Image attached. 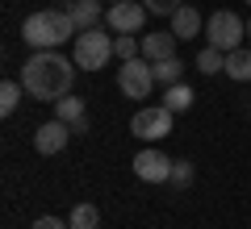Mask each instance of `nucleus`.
I'll return each mask as SVG.
<instances>
[{
  "mask_svg": "<svg viewBox=\"0 0 251 229\" xmlns=\"http://www.w3.org/2000/svg\"><path fill=\"white\" fill-rule=\"evenodd\" d=\"M72 83H75V59H63L59 50H34L21 67L25 96L46 100V104H59L63 96H72Z\"/></svg>",
  "mask_w": 251,
  "mask_h": 229,
  "instance_id": "obj_1",
  "label": "nucleus"
},
{
  "mask_svg": "<svg viewBox=\"0 0 251 229\" xmlns=\"http://www.w3.org/2000/svg\"><path fill=\"white\" fill-rule=\"evenodd\" d=\"M80 29H75L72 13L67 9H38L25 17V25H21V38H25V46H34V50H59L67 38H75Z\"/></svg>",
  "mask_w": 251,
  "mask_h": 229,
  "instance_id": "obj_2",
  "label": "nucleus"
},
{
  "mask_svg": "<svg viewBox=\"0 0 251 229\" xmlns=\"http://www.w3.org/2000/svg\"><path fill=\"white\" fill-rule=\"evenodd\" d=\"M113 38L117 34H105V29H84V34L72 38V59L80 71H100L109 59H113Z\"/></svg>",
  "mask_w": 251,
  "mask_h": 229,
  "instance_id": "obj_3",
  "label": "nucleus"
},
{
  "mask_svg": "<svg viewBox=\"0 0 251 229\" xmlns=\"http://www.w3.org/2000/svg\"><path fill=\"white\" fill-rule=\"evenodd\" d=\"M205 38H209L214 50L230 54V50H239L243 38H247V21H243L239 13H230V9H218V13L205 17Z\"/></svg>",
  "mask_w": 251,
  "mask_h": 229,
  "instance_id": "obj_4",
  "label": "nucleus"
},
{
  "mask_svg": "<svg viewBox=\"0 0 251 229\" xmlns=\"http://www.w3.org/2000/svg\"><path fill=\"white\" fill-rule=\"evenodd\" d=\"M117 88H122V96L126 100H147L155 92V62L151 59H130V62H122L117 67Z\"/></svg>",
  "mask_w": 251,
  "mask_h": 229,
  "instance_id": "obj_5",
  "label": "nucleus"
},
{
  "mask_svg": "<svg viewBox=\"0 0 251 229\" xmlns=\"http://www.w3.org/2000/svg\"><path fill=\"white\" fill-rule=\"evenodd\" d=\"M172 121H176V113L163 104H143L134 117H130V133L143 142H163L172 133Z\"/></svg>",
  "mask_w": 251,
  "mask_h": 229,
  "instance_id": "obj_6",
  "label": "nucleus"
},
{
  "mask_svg": "<svg viewBox=\"0 0 251 229\" xmlns=\"http://www.w3.org/2000/svg\"><path fill=\"white\" fill-rule=\"evenodd\" d=\"M147 17H151V9H147L143 0H122V4H109L105 25L113 29V34H143Z\"/></svg>",
  "mask_w": 251,
  "mask_h": 229,
  "instance_id": "obj_7",
  "label": "nucleus"
},
{
  "mask_svg": "<svg viewBox=\"0 0 251 229\" xmlns=\"http://www.w3.org/2000/svg\"><path fill=\"white\" fill-rule=\"evenodd\" d=\"M172 163H176V159H168L163 150L147 146V150H138V154H134L130 167H134V175L143 179V184H168V179H172Z\"/></svg>",
  "mask_w": 251,
  "mask_h": 229,
  "instance_id": "obj_8",
  "label": "nucleus"
},
{
  "mask_svg": "<svg viewBox=\"0 0 251 229\" xmlns=\"http://www.w3.org/2000/svg\"><path fill=\"white\" fill-rule=\"evenodd\" d=\"M67 142H72V125H63L59 117L34 129V150H38V154H46V159H50V154H59Z\"/></svg>",
  "mask_w": 251,
  "mask_h": 229,
  "instance_id": "obj_9",
  "label": "nucleus"
},
{
  "mask_svg": "<svg viewBox=\"0 0 251 229\" xmlns=\"http://www.w3.org/2000/svg\"><path fill=\"white\" fill-rule=\"evenodd\" d=\"M168 21H172V34H176L180 42H193L197 34H205V17H201L193 4H180V9L172 13Z\"/></svg>",
  "mask_w": 251,
  "mask_h": 229,
  "instance_id": "obj_10",
  "label": "nucleus"
},
{
  "mask_svg": "<svg viewBox=\"0 0 251 229\" xmlns=\"http://www.w3.org/2000/svg\"><path fill=\"white\" fill-rule=\"evenodd\" d=\"M63 9L72 13V21H75V29H97L100 21H105V13L109 9H100V0H63Z\"/></svg>",
  "mask_w": 251,
  "mask_h": 229,
  "instance_id": "obj_11",
  "label": "nucleus"
},
{
  "mask_svg": "<svg viewBox=\"0 0 251 229\" xmlns=\"http://www.w3.org/2000/svg\"><path fill=\"white\" fill-rule=\"evenodd\" d=\"M54 117H59L63 125H72V133H88V104H84L80 96H63L59 104H54Z\"/></svg>",
  "mask_w": 251,
  "mask_h": 229,
  "instance_id": "obj_12",
  "label": "nucleus"
},
{
  "mask_svg": "<svg viewBox=\"0 0 251 229\" xmlns=\"http://www.w3.org/2000/svg\"><path fill=\"white\" fill-rule=\"evenodd\" d=\"M176 42L180 38L172 34H143V59H151V62H163V59H172L176 54Z\"/></svg>",
  "mask_w": 251,
  "mask_h": 229,
  "instance_id": "obj_13",
  "label": "nucleus"
},
{
  "mask_svg": "<svg viewBox=\"0 0 251 229\" xmlns=\"http://www.w3.org/2000/svg\"><path fill=\"white\" fill-rule=\"evenodd\" d=\"M226 75L234 83H251V46H239L226 54Z\"/></svg>",
  "mask_w": 251,
  "mask_h": 229,
  "instance_id": "obj_14",
  "label": "nucleus"
},
{
  "mask_svg": "<svg viewBox=\"0 0 251 229\" xmlns=\"http://www.w3.org/2000/svg\"><path fill=\"white\" fill-rule=\"evenodd\" d=\"M184 71H188V62L172 54V59L155 62V83H159V88H172V83H184Z\"/></svg>",
  "mask_w": 251,
  "mask_h": 229,
  "instance_id": "obj_15",
  "label": "nucleus"
},
{
  "mask_svg": "<svg viewBox=\"0 0 251 229\" xmlns=\"http://www.w3.org/2000/svg\"><path fill=\"white\" fill-rule=\"evenodd\" d=\"M193 88H188V83H172V88H163V100L159 104L163 108H172V113H188V108H193Z\"/></svg>",
  "mask_w": 251,
  "mask_h": 229,
  "instance_id": "obj_16",
  "label": "nucleus"
},
{
  "mask_svg": "<svg viewBox=\"0 0 251 229\" xmlns=\"http://www.w3.org/2000/svg\"><path fill=\"white\" fill-rule=\"evenodd\" d=\"M67 225H72V229H97L100 225V208H97V204H88V200L75 204L72 217H67Z\"/></svg>",
  "mask_w": 251,
  "mask_h": 229,
  "instance_id": "obj_17",
  "label": "nucleus"
},
{
  "mask_svg": "<svg viewBox=\"0 0 251 229\" xmlns=\"http://www.w3.org/2000/svg\"><path fill=\"white\" fill-rule=\"evenodd\" d=\"M21 96H25L21 80H4V83H0V113L13 117V113H17V104H21Z\"/></svg>",
  "mask_w": 251,
  "mask_h": 229,
  "instance_id": "obj_18",
  "label": "nucleus"
},
{
  "mask_svg": "<svg viewBox=\"0 0 251 229\" xmlns=\"http://www.w3.org/2000/svg\"><path fill=\"white\" fill-rule=\"evenodd\" d=\"M193 67H197L201 75H218V71H226V54L214 50V46H205V50L197 54V62H193Z\"/></svg>",
  "mask_w": 251,
  "mask_h": 229,
  "instance_id": "obj_19",
  "label": "nucleus"
},
{
  "mask_svg": "<svg viewBox=\"0 0 251 229\" xmlns=\"http://www.w3.org/2000/svg\"><path fill=\"white\" fill-rule=\"evenodd\" d=\"M113 54H117L122 62L138 59V54H143V38H134V34H117V38H113Z\"/></svg>",
  "mask_w": 251,
  "mask_h": 229,
  "instance_id": "obj_20",
  "label": "nucleus"
},
{
  "mask_svg": "<svg viewBox=\"0 0 251 229\" xmlns=\"http://www.w3.org/2000/svg\"><path fill=\"white\" fill-rule=\"evenodd\" d=\"M193 179H197V171H193V163H188V159H176V163H172V179H168L172 187L184 192V187H193Z\"/></svg>",
  "mask_w": 251,
  "mask_h": 229,
  "instance_id": "obj_21",
  "label": "nucleus"
},
{
  "mask_svg": "<svg viewBox=\"0 0 251 229\" xmlns=\"http://www.w3.org/2000/svg\"><path fill=\"white\" fill-rule=\"evenodd\" d=\"M143 4L155 13V17H172V13H176L180 4H184V0H143Z\"/></svg>",
  "mask_w": 251,
  "mask_h": 229,
  "instance_id": "obj_22",
  "label": "nucleus"
},
{
  "mask_svg": "<svg viewBox=\"0 0 251 229\" xmlns=\"http://www.w3.org/2000/svg\"><path fill=\"white\" fill-rule=\"evenodd\" d=\"M29 229H72V225H67V221H59V217H38Z\"/></svg>",
  "mask_w": 251,
  "mask_h": 229,
  "instance_id": "obj_23",
  "label": "nucleus"
},
{
  "mask_svg": "<svg viewBox=\"0 0 251 229\" xmlns=\"http://www.w3.org/2000/svg\"><path fill=\"white\" fill-rule=\"evenodd\" d=\"M247 42H251V21H247Z\"/></svg>",
  "mask_w": 251,
  "mask_h": 229,
  "instance_id": "obj_24",
  "label": "nucleus"
},
{
  "mask_svg": "<svg viewBox=\"0 0 251 229\" xmlns=\"http://www.w3.org/2000/svg\"><path fill=\"white\" fill-rule=\"evenodd\" d=\"M109 4H122V0H109Z\"/></svg>",
  "mask_w": 251,
  "mask_h": 229,
  "instance_id": "obj_25",
  "label": "nucleus"
},
{
  "mask_svg": "<svg viewBox=\"0 0 251 229\" xmlns=\"http://www.w3.org/2000/svg\"><path fill=\"white\" fill-rule=\"evenodd\" d=\"M247 4H251V0H247Z\"/></svg>",
  "mask_w": 251,
  "mask_h": 229,
  "instance_id": "obj_26",
  "label": "nucleus"
}]
</instances>
